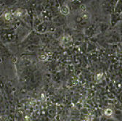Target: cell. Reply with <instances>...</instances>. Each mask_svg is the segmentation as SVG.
<instances>
[{
    "instance_id": "7a4b0ae2",
    "label": "cell",
    "mask_w": 122,
    "mask_h": 121,
    "mask_svg": "<svg viewBox=\"0 0 122 121\" xmlns=\"http://www.w3.org/2000/svg\"><path fill=\"white\" fill-rule=\"evenodd\" d=\"M66 22V18L65 15H58L56 17H55L52 20V23L55 25V27H61L63 26Z\"/></svg>"
},
{
    "instance_id": "52a82bcc",
    "label": "cell",
    "mask_w": 122,
    "mask_h": 121,
    "mask_svg": "<svg viewBox=\"0 0 122 121\" xmlns=\"http://www.w3.org/2000/svg\"><path fill=\"white\" fill-rule=\"evenodd\" d=\"M113 12L118 15H121L122 13V0H117L116 1Z\"/></svg>"
},
{
    "instance_id": "ba28073f",
    "label": "cell",
    "mask_w": 122,
    "mask_h": 121,
    "mask_svg": "<svg viewBox=\"0 0 122 121\" xmlns=\"http://www.w3.org/2000/svg\"><path fill=\"white\" fill-rule=\"evenodd\" d=\"M60 14L63 15H68L70 14V8L68 6V5H61L60 6Z\"/></svg>"
},
{
    "instance_id": "8992f818",
    "label": "cell",
    "mask_w": 122,
    "mask_h": 121,
    "mask_svg": "<svg viewBox=\"0 0 122 121\" xmlns=\"http://www.w3.org/2000/svg\"><path fill=\"white\" fill-rule=\"evenodd\" d=\"M96 29H97V28L94 25H88L84 28V34L87 36H92V35L95 34V33L96 31Z\"/></svg>"
},
{
    "instance_id": "6da1fadb",
    "label": "cell",
    "mask_w": 122,
    "mask_h": 121,
    "mask_svg": "<svg viewBox=\"0 0 122 121\" xmlns=\"http://www.w3.org/2000/svg\"><path fill=\"white\" fill-rule=\"evenodd\" d=\"M116 1L117 0H102L101 8L103 12L107 15H111L113 12Z\"/></svg>"
},
{
    "instance_id": "30bf717a",
    "label": "cell",
    "mask_w": 122,
    "mask_h": 121,
    "mask_svg": "<svg viewBox=\"0 0 122 121\" xmlns=\"http://www.w3.org/2000/svg\"><path fill=\"white\" fill-rule=\"evenodd\" d=\"M2 2L7 7H11L17 3V0H2Z\"/></svg>"
},
{
    "instance_id": "277c9868",
    "label": "cell",
    "mask_w": 122,
    "mask_h": 121,
    "mask_svg": "<svg viewBox=\"0 0 122 121\" xmlns=\"http://www.w3.org/2000/svg\"><path fill=\"white\" fill-rule=\"evenodd\" d=\"M65 34L64 32V29L62 27H56L55 31L53 33L54 38L56 39H60L62 38Z\"/></svg>"
},
{
    "instance_id": "5b68a950",
    "label": "cell",
    "mask_w": 122,
    "mask_h": 121,
    "mask_svg": "<svg viewBox=\"0 0 122 121\" xmlns=\"http://www.w3.org/2000/svg\"><path fill=\"white\" fill-rule=\"evenodd\" d=\"M111 26H116L118 23L119 21L121 20V15H118V14H116L114 12H113L111 15Z\"/></svg>"
},
{
    "instance_id": "5bb4252c",
    "label": "cell",
    "mask_w": 122,
    "mask_h": 121,
    "mask_svg": "<svg viewBox=\"0 0 122 121\" xmlns=\"http://www.w3.org/2000/svg\"><path fill=\"white\" fill-rule=\"evenodd\" d=\"M75 0H67V3H70V2H73Z\"/></svg>"
},
{
    "instance_id": "9c48e42d",
    "label": "cell",
    "mask_w": 122,
    "mask_h": 121,
    "mask_svg": "<svg viewBox=\"0 0 122 121\" xmlns=\"http://www.w3.org/2000/svg\"><path fill=\"white\" fill-rule=\"evenodd\" d=\"M13 19V17H12V15L9 12H7L4 14L3 15V20L6 22H10L12 21Z\"/></svg>"
},
{
    "instance_id": "8fae6325",
    "label": "cell",
    "mask_w": 122,
    "mask_h": 121,
    "mask_svg": "<svg viewBox=\"0 0 122 121\" xmlns=\"http://www.w3.org/2000/svg\"><path fill=\"white\" fill-rule=\"evenodd\" d=\"M108 28V25L105 23H101L99 25V28L100 29L101 31H105V30H107Z\"/></svg>"
},
{
    "instance_id": "7c38bea8",
    "label": "cell",
    "mask_w": 122,
    "mask_h": 121,
    "mask_svg": "<svg viewBox=\"0 0 122 121\" xmlns=\"http://www.w3.org/2000/svg\"><path fill=\"white\" fill-rule=\"evenodd\" d=\"M105 115L107 117H111L113 115V110L111 109H106L105 110Z\"/></svg>"
},
{
    "instance_id": "9a60e30c",
    "label": "cell",
    "mask_w": 122,
    "mask_h": 121,
    "mask_svg": "<svg viewBox=\"0 0 122 121\" xmlns=\"http://www.w3.org/2000/svg\"><path fill=\"white\" fill-rule=\"evenodd\" d=\"M121 16H122V13H121Z\"/></svg>"
},
{
    "instance_id": "3957f363",
    "label": "cell",
    "mask_w": 122,
    "mask_h": 121,
    "mask_svg": "<svg viewBox=\"0 0 122 121\" xmlns=\"http://www.w3.org/2000/svg\"><path fill=\"white\" fill-rule=\"evenodd\" d=\"M36 31L39 34H44L47 32L48 30V23L47 22H43L40 23L36 28Z\"/></svg>"
},
{
    "instance_id": "4fadbf2b",
    "label": "cell",
    "mask_w": 122,
    "mask_h": 121,
    "mask_svg": "<svg viewBox=\"0 0 122 121\" xmlns=\"http://www.w3.org/2000/svg\"><path fill=\"white\" fill-rule=\"evenodd\" d=\"M48 58V55L47 54H42L39 56V59L40 60H42V61H45V60H47Z\"/></svg>"
}]
</instances>
